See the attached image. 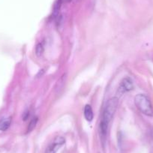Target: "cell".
<instances>
[{
    "label": "cell",
    "mask_w": 153,
    "mask_h": 153,
    "mask_svg": "<svg viewBox=\"0 0 153 153\" xmlns=\"http://www.w3.org/2000/svg\"><path fill=\"white\" fill-rule=\"evenodd\" d=\"M134 104L137 108L141 113L149 116V117H153L152 105L146 95H143V94L137 95L134 98Z\"/></svg>",
    "instance_id": "6da1fadb"
},
{
    "label": "cell",
    "mask_w": 153,
    "mask_h": 153,
    "mask_svg": "<svg viewBox=\"0 0 153 153\" xmlns=\"http://www.w3.org/2000/svg\"><path fill=\"white\" fill-rule=\"evenodd\" d=\"M119 105V99L117 97H113L107 101L105 107L104 109L102 115V120L110 124L113 120L114 114L117 110Z\"/></svg>",
    "instance_id": "7a4b0ae2"
},
{
    "label": "cell",
    "mask_w": 153,
    "mask_h": 153,
    "mask_svg": "<svg viewBox=\"0 0 153 153\" xmlns=\"http://www.w3.org/2000/svg\"><path fill=\"white\" fill-rule=\"evenodd\" d=\"M65 143V139L61 137H58L55 139L52 144L48 147L45 153H56L60 147Z\"/></svg>",
    "instance_id": "3957f363"
},
{
    "label": "cell",
    "mask_w": 153,
    "mask_h": 153,
    "mask_svg": "<svg viewBox=\"0 0 153 153\" xmlns=\"http://www.w3.org/2000/svg\"><path fill=\"white\" fill-rule=\"evenodd\" d=\"M133 89L134 84L132 80L130 78H128V77H126V78H124L122 80L120 87H119V92L121 95H123V93L131 91Z\"/></svg>",
    "instance_id": "277c9868"
},
{
    "label": "cell",
    "mask_w": 153,
    "mask_h": 153,
    "mask_svg": "<svg viewBox=\"0 0 153 153\" xmlns=\"http://www.w3.org/2000/svg\"><path fill=\"white\" fill-rule=\"evenodd\" d=\"M108 126L109 123L107 122L101 120V123L99 125V134H100V137H101V142L103 144L105 143V141L107 140V132H108Z\"/></svg>",
    "instance_id": "5b68a950"
},
{
    "label": "cell",
    "mask_w": 153,
    "mask_h": 153,
    "mask_svg": "<svg viewBox=\"0 0 153 153\" xmlns=\"http://www.w3.org/2000/svg\"><path fill=\"white\" fill-rule=\"evenodd\" d=\"M84 117L87 121L91 122L92 121L94 118V113L92 111V108L90 105L86 104L84 108Z\"/></svg>",
    "instance_id": "8992f818"
},
{
    "label": "cell",
    "mask_w": 153,
    "mask_h": 153,
    "mask_svg": "<svg viewBox=\"0 0 153 153\" xmlns=\"http://www.w3.org/2000/svg\"><path fill=\"white\" fill-rule=\"evenodd\" d=\"M11 123V118L8 117V118H4L0 120V131H5L8 128L10 127Z\"/></svg>",
    "instance_id": "52a82bcc"
},
{
    "label": "cell",
    "mask_w": 153,
    "mask_h": 153,
    "mask_svg": "<svg viewBox=\"0 0 153 153\" xmlns=\"http://www.w3.org/2000/svg\"><path fill=\"white\" fill-rule=\"evenodd\" d=\"M38 117H35V118H33L32 120H31L30 123H29V126H28L27 133H29V132H31L32 131H33V129L35 128L37 123H38Z\"/></svg>",
    "instance_id": "ba28073f"
},
{
    "label": "cell",
    "mask_w": 153,
    "mask_h": 153,
    "mask_svg": "<svg viewBox=\"0 0 153 153\" xmlns=\"http://www.w3.org/2000/svg\"><path fill=\"white\" fill-rule=\"evenodd\" d=\"M44 51H45V49H44V47L43 45H42V44H38V45H36V47H35V54H36L38 56H41L43 54Z\"/></svg>",
    "instance_id": "9c48e42d"
},
{
    "label": "cell",
    "mask_w": 153,
    "mask_h": 153,
    "mask_svg": "<svg viewBox=\"0 0 153 153\" xmlns=\"http://www.w3.org/2000/svg\"><path fill=\"white\" fill-rule=\"evenodd\" d=\"M29 113H28V112H25L24 114H23V120H26L28 118H29Z\"/></svg>",
    "instance_id": "30bf717a"
},
{
    "label": "cell",
    "mask_w": 153,
    "mask_h": 153,
    "mask_svg": "<svg viewBox=\"0 0 153 153\" xmlns=\"http://www.w3.org/2000/svg\"><path fill=\"white\" fill-rule=\"evenodd\" d=\"M62 2H71L72 1V0H62Z\"/></svg>",
    "instance_id": "8fae6325"
}]
</instances>
